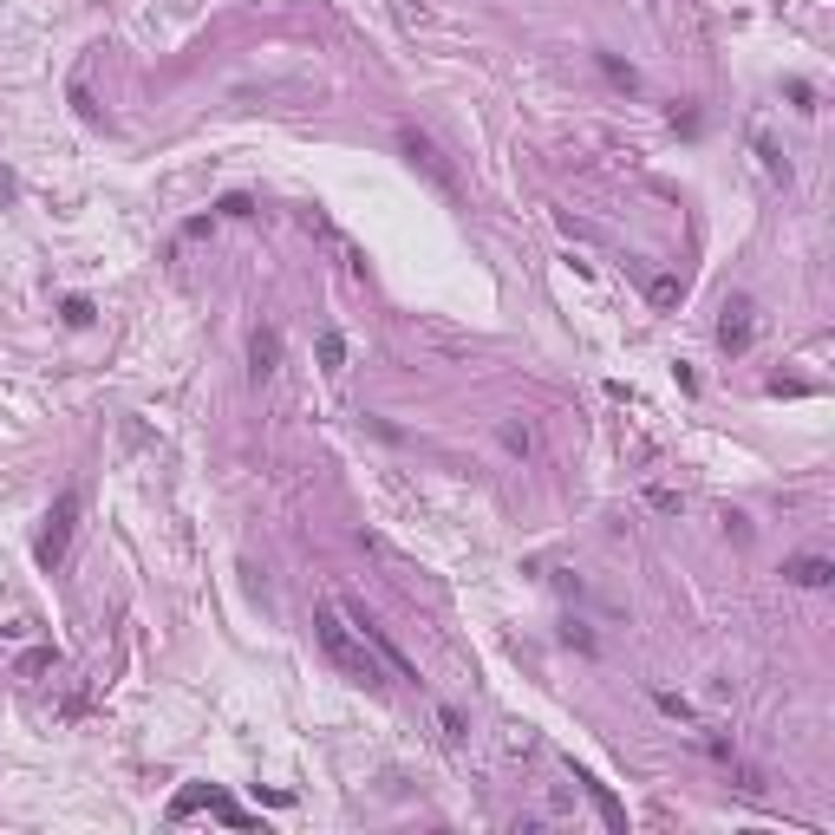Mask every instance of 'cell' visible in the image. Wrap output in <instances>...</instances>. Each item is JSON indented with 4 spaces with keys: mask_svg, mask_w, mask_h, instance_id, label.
Returning a JSON list of instances; mask_svg holds the SVG:
<instances>
[{
    "mask_svg": "<svg viewBox=\"0 0 835 835\" xmlns=\"http://www.w3.org/2000/svg\"><path fill=\"white\" fill-rule=\"evenodd\" d=\"M503 444H509V451H522V457H529V451H535V431L522 425V418H509V425H503Z\"/></svg>",
    "mask_w": 835,
    "mask_h": 835,
    "instance_id": "9",
    "label": "cell"
},
{
    "mask_svg": "<svg viewBox=\"0 0 835 835\" xmlns=\"http://www.w3.org/2000/svg\"><path fill=\"white\" fill-rule=\"evenodd\" d=\"M438 731H444V738H451V744H464V718H457L451 705H444V712H438Z\"/></svg>",
    "mask_w": 835,
    "mask_h": 835,
    "instance_id": "11",
    "label": "cell"
},
{
    "mask_svg": "<svg viewBox=\"0 0 835 835\" xmlns=\"http://www.w3.org/2000/svg\"><path fill=\"white\" fill-rule=\"evenodd\" d=\"M783 581H796V588H829L835 568L822 562V555H796V562H783Z\"/></svg>",
    "mask_w": 835,
    "mask_h": 835,
    "instance_id": "6",
    "label": "cell"
},
{
    "mask_svg": "<svg viewBox=\"0 0 835 835\" xmlns=\"http://www.w3.org/2000/svg\"><path fill=\"white\" fill-rule=\"evenodd\" d=\"M248 359H255V379H274V366H281V333L274 327H255V340H248Z\"/></svg>",
    "mask_w": 835,
    "mask_h": 835,
    "instance_id": "5",
    "label": "cell"
},
{
    "mask_svg": "<svg viewBox=\"0 0 835 835\" xmlns=\"http://www.w3.org/2000/svg\"><path fill=\"white\" fill-rule=\"evenodd\" d=\"M601 72H607L614 85H627V92L640 85V79H633V66H627V59H614V53H601Z\"/></svg>",
    "mask_w": 835,
    "mask_h": 835,
    "instance_id": "10",
    "label": "cell"
},
{
    "mask_svg": "<svg viewBox=\"0 0 835 835\" xmlns=\"http://www.w3.org/2000/svg\"><path fill=\"white\" fill-rule=\"evenodd\" d=\"M575 783H581V790H588V803L601 809V822H607V829H627V809L614 803V790H607V783H594L588 770H575Z\"/></svg>",
    "mask_w": 835,
    "mask_h": 835,
    "instance_id": "7",
    "label": "cell"
},
{
    "mask_svg": "<svg viewBox=\"0 0 835 835\" xmlns=\"http://www.w3.org/2000/svg\"><path fill=\"white\" fill-rule=\"evenodd\" d=\"M659 712H672V718H692V705H685L679 692H659Z\"/></svg>",
    "mask_w": 835,
    "mask_h": 835,
    "instance_id": "12",
    "label": "cell"
},
{
    "mask_svg": "<svg viewBox=\"0 0 835 835\" xmlns=\"http://www.w3.org/2000/svg\"><path fill=\"white\" fill-rule=\"evenodd\" d=\"M398 144H405V157H411V164H418V170H425V177L438 183L444 196H457V177H451V164H444V157H438V144H431L425 131H405V137H398Z\"/></svg>",
    "mask_w": 835,
    "mask_h": 835,
    "instance_id": "3",
    "label": "cell"
},
{
    "mask_svg": "<svg viewBox=\"0 0 835 835\" xmlns=\"http://www.w3.org/2000/svg\"><path fill=\"white\" fill-rule=\"evenodd\" d=\"M72 522H79V496H59L53 503V516H46V535H40V562L53 568V562H66V542H72Z\"/></svg>",
    "mask_w": 835,
    "mask_h": 835,
    "instance_id": "2",
    "label": "cell"
},
{
    "mask_svg": "<svg viewBox=\"0 0 835 835\" xmlns=\"http://www.w3.org/2000/svg\"><path fill=\"white\" fill-rule=\"evenodd\" d=\"M314 633H320V653H327L333 666L346 672V679L372 685V692H379V685H385V666H379V653H372V646H366V633H359L353 620L340 614V607H320V614H314Z\"/></svg>",
    "mask_w": 835,
    "mask_h": 835,
    "instance_id": "1",
    "label": "cell"
},
{
    "mask_svg": "<svg viewBox=\"0 0 835 835\" xmlns=\"http://www.w3.org/2000/svg\"><path fill=\"white\" fill-rule=\"evenodd\" d=\"M320 366H327V372L346 366V340H340V333H320Z\"/></svg>",
    "mask_w": 835,
    "mask_h": 835,
    "instance_id": "8",
    "label": "cell"
},
{
    "mask_svg": "<svg viewBox=\"0 0 835 835\" xmlns=\"http://www.w3.org/2000/svg\"><path fill=\"white\" fill-rule=\"evenodd\" d=\"M718 346H725V353H744V346H751V301H731L725 307V320H718Z\"/></svg>",
    "mask_w": 835,
    "mask_h": 835,
    "instance_id": "4",
    "label": "cell"
}]
</instances>
